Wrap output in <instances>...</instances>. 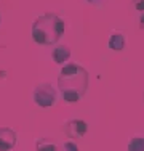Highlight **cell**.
<instances>
[{
  "label": "cell",
  "instance_id": "cell-1",
  "mask_svg": "<svg viewBox=\"0 0 144 151\" xmlns=\"http://www.w3.org/2000/svg\"><path fill=\"white\" fill-rule=\"evenodd\" d=\"M90 76L83 66L66 63L58 76V90L66 103H77L88 90Z\"/></svg>",
  "mask_w": 144,
  "mask_h": 151
},
{
  "label": "cell",
  "instance_id": "cell-2",
  "mask_svg": "<svg viewBox=\"0 0 144 151\" xmlns=\"http://www.w3.org/2000/svg\"><path fill=\"white\" fill-rule=\"evenodd\" d=\"M66 31V21L56 13H43L32 23V40L42 47H55Z\"/></svg>",
  "mask_w": 144,
  "mask_h": 151
},
{
  "label": "cell",
  "instance_id": "cell-3",
  "mask_svg": "<svg viewBox=\"0 0 144 151\" xmlns=\"http://www.w3.org/2000/svg\"><path fill=\"white\" fill-rule=\"evenodd\" d=\"M32 100L38 108H53L58 103V92L48 82H42V84L35 85L34 92H32Z\"/></svg>",
  "mask_w": 144,
  "mask_h": 151
},
{
  "label": "cell",
  "instance_id": "cell-4",
  "mask_svg": "<svg viewBox=\"0 0 144 151\" xmlns=\"http://www.w3.org/2000/svg\"><path fill=\"white\" fill-rule=\"evenodd\" d=\"M63 132L66 134V137L69 140H77L83 138V137L88 134V124L83 119H71L67 122H64L63 125Z\"/></svg>",
  "mask_w": 144,
  "mask_h": 151
},
{
  "label": "cell",
  "instance_id": "cell-5",
  "mask_svg": "<svg viewBox=\"0 0 144 151\" xmlns=\"http://www.w3.org/2000/svg\"><path fill=\"white\" fill-rule=\"evenodd\" d=\"M18 145V132L11 127H0V151H11Z\"/></svg>",
  "mask_w": 144,
  "mask_h": 151
},
{
  "label": "cell",
  "instance_id": "cell-6",
  "mask_svg": "<svg viewBox=\"0 0 144 151\" xmlns=\"http://www.w3.org/2000/svg\"><path fill=\"white\" fill-rule=\"evenodd\" d=\"M125 45H127V40H125L123 32H120V31H112L110 32L107 47H109L112 52H123Z\"/></svg>",
  "mask_w": 144,
  "mask_h": 151
},
{
  "label": "cell",
  "instance_id": "cell-7",
  "mask_svg": "<svg viewBox=\"0 0 144 151\" xmlns=\"http://www.w3.org/2000/svg\"><path fill=\"white\" fill-rule=\"evenodd\" d=\"M71 58V48L67 45H55L51 50V60L56 64H66Z\"/></svg>",
  "mask_w": 144,
  "mask_h": 151
},
{
  "label": "cell",
  "instance_id": "cell-8",
  "mask_svg": "<svg viewBox=\"0 0 144 151\" xmlns=\"http://www.w3.org/2000/svg\"><path fill=\"white\" fill-rule=\"evenodd\" d=\"M35 151H58V145L50 137H42L35 142Z\"/></svg>",
  "mask_w": 144,
  "mask_h": 151
},
{
  "label": "cell",
  "instance_id": "cell-9",
  "mask_svg": "<svg viewBox=\"0 0 144 151\" xmlns=\"http://www.w3.org/2000/svg\"><path fill=\"white\" fill-rule=\"evenodd\" d=\"M127 151H144V137L135 135L127 145Z\"/></svg>",
  "mask_w": 144,
  "mask_h": 151
},
{
  "label": "cell",
  "instance_id": "cell-10",
  "mask_svg": "<svg viewBox=\"0 0 144 151\" xmlns=\"http://www.w3.org/2000/svg\"><path fill=\"white\" fill-rule=\"evenodd\" d=\"M58 151H78V145L74 140H64L61 146H58Z\"/></svg>",
  "mask_w": 144,
  "mask_h": 151
},
{
  "label": "cell",
  "instance_id": "cell-11",
  "mask_svg": "<svg viewBox=\"0 0 144 151\" xmlns=\"http://www.w3.org/2000/svg\"><path fill=\"white\" fill-rule=\"evenodd\" d=\"M133 6H135L136 12H139V15L144 13V0H133Z\"/></svg>",
  "mask_w": 144,
  "mask_h": 151
},
{
  "label": "cell",
  "instance_id": "cell-12",
  "mask_svg": "<svg viewBox=\"0 0 144 151\" xmlns=\"http://www.w3.org/2000/svg\"><path fill=\"white\" fill-rule=\"evenodd\" d=\"M86 3H90V5H96V6H101L103 5V2L101 0H85Z\"/></svg>",
  "mask_w": 144,
  "mask_h": 151
},
{
  "label": "cell",
  "instance_id": "cell-13",
  "mask_svg": "<svg viewBox=\"0 0 144 151\" xmlns=\"http://www.w3.org/2000/svg\"><path fill=\"white\" fill-rule=\"evenodd\" d=\"M139 29L144 31V13H141V15H139Z\"/></svg>",
  "mask_w": 144,
  "mask_h": 151
},
{
  "label": "cell",
  "instance_id": "cell-14",
  "mask_svg": "<svg viewBox=\"0 0 144 151\" xmlns=\"http://www.w3.org/2000/svg\"><path fill=\"white\" fill-rule=\"evenodd\" d=\"M0 23H2V15H0Z\"/></svg>",
  "mask_w": 144,
  "mask_h": 151
},
{
  "label": "cell",
  "instance_id": "cell-15",
  "mask_svg": "<svg viewBox=\"0 0 144 151\" xmlns=\"http://www.w3.org/2000/svg\"><path fill=\"white\" fill-rule=\"evenodd\" d=\"M143 101H144V93H143Z\"/></svg>",
  "mask_w": 144,
  "mask_h": 151
}]
</instances>
